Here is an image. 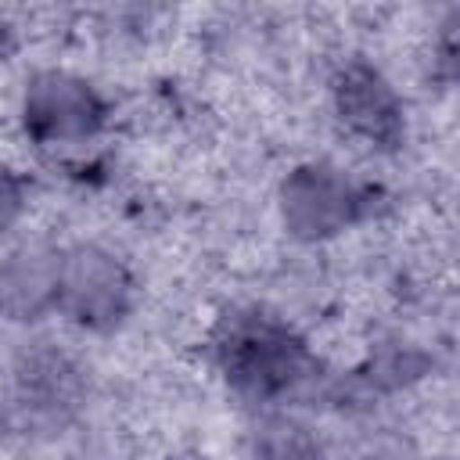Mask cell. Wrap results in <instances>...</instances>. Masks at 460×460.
<instances>
[{
	"label": "cell",
	"mask_w": 460,
	"mask_h": 460,
	"mask_svg": "<svg viewBox=\"0 0 460 460\" xmlns=\"http://www.w3.org/2000/svg\"><path fill=\"white\" fill-rule=\"evenodd\" d=\"M25 133L40 147H79L104 126V101L72 72H36L22 101Z\"/></svg>",
	"instance_id": "6da1fadb"
},
{
	"label": "cell",
	"mask_w": 460,
	"mask_h": 460,
	"mask_svg": "<svg viewBox=\"0 0 460 460\" xmlns=\"http://www.w3.org/2000/svg\"><path fill=\"white\" fill-rule=\"evenodd\" d=\"M0 40H4V25H0Z\"/></svg>",
	"instance_id": "9c48e42d"
},
{
	"label": "cell",
	"mask_w": 460,
	"mask_h": 460,
	"mask_svg": "<svg viewBox=\"0 0 460 460\" xmlns=\"http://www.w3.org/2000/svg\"><path fill=\"white\" fill-rule=\"evenodd\" d=\"M280 208H284V223L291 234L298 237H331L338 230H345L356 212H359V187L341 176L338 169H327V165H305V169H295L284 183V194H280Z\"/></svg>",
	"instance_id": "277c9868"
},
{
	"label": "cell",
	"mask_w": 460,
	"mask_h": 460,
	"mask_svg": "<svg viewBox=\"0 0 460 460\" xmlns=\"http://www.w3.org/2000/svg\"><path fill=\"white\" fill-rule=\"evenodd\" d=\"M334 104L338 115L345 119V126L359 137H367L370 144H392L402 133V104L395 97V90L388 86V79L363 65V61H349L338 72L334 83Z\"/></svg>",
	"instance_id": "5b68a950"
},
{
	"label": "cell",
	"mask_w": 460,
	"mask_h": 460,
	"mask_svg": "<svg viewBox=\"0 0 460 460\" xmlns=\"http://www.w3.org/2000/svg\"><path fill=\"white\" fill-rule=\"evenodd\" d=\"M255 460H316V446L305 428L291 420H270L255 438Z\"/></svg>",
	"instance_id": "52a82bcc"
},
{
	"label": "cell",
	"mask_w": 460,
	"mask_h": 460,
	"mask_svg": "<svg viewBox=\"0 0 460 460\" xmlns=\"http://www.w3.org/2000/svg\"><path fill=\"white\" fill-rule=\"evenodd\" d=\"M22 208H25V183L7 165H0V237L18 223Z\"/></svg>",
	"instance_id": "ba28073f"
},
{
	"label": "cell",
	"mask_w": 460,
	"mask_h": 460,
	"mask_svg": "<svg viewBox=\"0 0 460 460\" xmlns=\"http://www.w3.org/2000/svg\"><path fill=\"white\" fill-rule=\"evenodd\" d=\"M129 305V277L122 262L93 244L61 252L58 309L83 327H111Z\"/></svg>",
	"instance_id": "3957f363"
},
{
	"label": "cell",
	"mask_w": 460,
	"mask_h": 460,
	"mask_svg": "<svg viewBox=\"0 0 460 460\" xmlns=\"http://www.w3.org/2000/svg\"><path fill=\"white\" fill-rule=\"evenodd\" d=\"M223 367L230 381L248 395L288 392L305 367L302 345L273 320H244L223 345Z\"/></svg>",
	"instance_id": "7a4b0ae2"
},
{
	"label": "cell",
	"mask_w": 460,
	"mask_h": 460,
	"mask_svg": "<svg viewBox=\"0 0 460 460\" xmlns=\"http://www.w3.org/2000/svg\"><path fill=\"white\" fill-rule=\"evenodd\" d=\"M58 262L61 252L22 248L0 262V313L11 320H36L58 309Z\"/></svg>",
	"instance_id": "8992f818"
}]
</instances>
